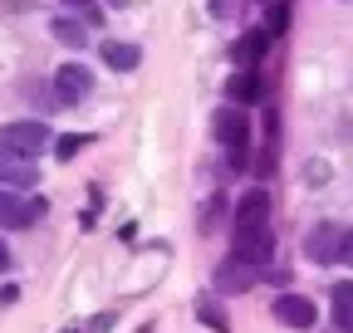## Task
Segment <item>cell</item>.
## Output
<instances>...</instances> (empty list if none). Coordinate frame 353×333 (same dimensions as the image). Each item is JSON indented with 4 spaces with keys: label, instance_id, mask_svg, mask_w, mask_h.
<instances>
[{
    "label": "cell",
    "instance_id": "obj_1",
    "mask_svg": "<svg viewBox=\"0 0 353 333\" xmlns=\"http://www.w3.org/2000/svg\"><path fill=\"white\" fill-rule=\"evenodd\" d=\"M0 147L15 152V157H34V152L50 147V133H44L39 122L20 118V122H6V128H0Z\"/></svg>",
    "mask_w": 353,
    "mask_h": 333
},
{
    "label": "cell",
    "instance_id": "obj_8",
    "mask_svg": "<svg viewBox=\"0 0 353 333\" xmlns=\"http://www.w3.org/2000/svg\"><path fill=\"white\" fill-rule=\"evenodd\" d=\"M339 235H343V230H334V226H314V230H309V240H304L309 260H314V265L339 260Z\"/></svg>",
    "mask_w": 353,
    "mask_h": 333
},
{
    "label": "cell",
    "instance_id": "obj_18",
    "mask_svg": "<svg viewBox=\"0 0 353 333\" xmlns=\"http://www.w3.org/2000/svg\"><path fill=\"white\" fill-rule=\"evenodd\" d=\"M83 142H88V138H64V142H54V152H59V157H74Z\"/></svg>",
    "mask_w": 353,
    "mask_h": 333
},
{
    "label": "cell",
    "instance_id": "obj_17",
    "mask_svg": "<svg viewBox=\"0 0 353 333\" xmlns=\"http://www.w3.org/2000/svg\"><path fill=\"white\" fill-rule=\"evenodd\" d=\"M339 260H343V265H353V230H343V235H339Z\"/></svg>",
    "mask_w": 353,
    "mask_h": 333
},
{
    "label": "cell",
    "instance_id": "obj_13",
    "mask_svg": "<svg viewBox=\"0 0 353 333\" xmlns=\"http://www.w3.org/2000/svg\"><path fill=\"white\" fill-rule=\"evenodd\" d=\"M226 94H231V103H255L260 98V83H255V74H231V83H226Z\"/></svg>",
    "mask_w": 353,
    "mask_h": 333
},
{
    "label": "cell",
    "instance_id": "obj_7",
    "mask_svg": "<svg viewBox=\"0 0 353 333\" xmlns=\"http://www.w3.org/2000/svg\"><path fill=\"white\" fill-rule=\"evenodd\" d=\"M211 128H216V142H226L231 152H241V147H245V128H250V122H245V113H236V108H221Z\"/></svg>",
    "mask_w": 353,
    "mask_h": 333
},
{
    "label": "cell",
    "instance_id": "obj_9",
    "mask_svg": "<svg viewBox=\"0 0 353 333\" xmlns=\"http://www.w3.org/2000/svg\"><path fill=\"white\" fill-rule=\"evenodd\" d=\"M329 309H334V328H339V333H353V279H339V284H334Z\"/></svg>",
    "mask_w": 353,
    "mask_h": 333
},
{
    "label": "cell",
    "instance_id": "obj_21",
    "mask_svg": "<svg viewBox=\"0 0 353 333\" xmlns=\"http://www.w3.org/2000/svg\"><path fill=\"white\" fill-rule=\"evenodd\" d=\"M0 270H10V245L0 240Z\"/></svg>",
    "mask_w": 353,
    "mask_h": 333
},
{
    "label": "cell",
    "instance_id": "obj_15",
    "mask_svg": "<svg viewBox=\"0 0 353 333\" xmlns=\"http://www.w3.org/2000/svg\"><path fill=\"white\" fill-rule=\"evenodd\" d=\"M54 39H64V45H83V25L79 20H54Z\"/></svg>",
    "mask_w": 353,
    "mask_h": 333
},
{
    "label": "cell",
    "instance_id": "obj_12",
    "mask_svg": "<svg viewBox=\"0 0 353 333\" xmlns=\"http://www.w3.org/2000/svg\"><path fill=\"white\" fill-rule=\"evenodd\" d=\"M138 50H132V45H123V39H108V45H103V64L108 69H118V74H128V69H138Z\"/></svg>",
    "mask_w": 353,
    "mask_h": 333
},
{
    "label": "cell",
    "instance_id": "obj_3",
    "mask_svg": "<svg viewBox=\"0 0 353 333\" xmlns=\"http://www.w3.org/2000/svg\"><path fill=\"white\" fill-rule=\"evenodd\" d=\"M88 89H94V74H88L83 64H59V69H54V94H59V103H83Z\"/></svg>",
    "mask_w": 353,
    "mask_h": 333
},
{
    "label": "cell",
    "instance_id": "obj_16",
    "mask_svg": "<svg viewBox=\"0 0 353 333\" xmlns=\"http://www.w3.org/2000/svg\"><path fill=\"white\" fill-rule=\"evenodd\" d=\"M201 319H206V328H216V333H226L231 323H226V314H221L211 299H201Z\"/></svg>",
    "mask_w": 353,
    "mask_h": 333
},
{
    "label": "cell",
    "instance_id": "obj_11",
    "mask_svg": "<svg viewBox=\"0 0 353 333\" xmlns=\"http://www.w3.org/2000/svg\"><path fill=\"white\" fill-rule=\"evenodd\" d=\"M250 279H255V265H245V260H236V255L221 260V270H216V284H221V289H245Z\"/></svg>",
    "mask_w": 353,
    "mask_h": 333
},
{
    "label": "cell",
    "instance_id": "obj_6",
    "mask_svg": "<svg viewBox=\"0 0 353 333\" xmlns=\"http://www.w3.org/2000/svg\"><path fill=\"white\" fill-rule=\"evenodd\" d=\"M236 260H245V265H270V230H241L236 235V250H231Z\"/></svg>",
    "mask_w": 353,
    "mask_h": 333
},
{
    "label": "cell",
    "instance_id": "obj_5",
    "mask_svg": "<svg viewBox=\"0 0 353 333\" xmlns=\"http://www.w3.org/2000/svg\"><path fill=\"white\" fill-rule=\"evenodd\" d=\"M270 314L285 323V328H314V304H309L304 294H280L270 304Z\"/></svg>",
    "mask_w": 353,
    "mask_h": 333
},
{
    "label": "cell",
    "instance_id": "obj_20",
    "mask_svg": "<svg viewBox=\"0 0 353 333\" xmlns=\"http://www.w3.org/2000/svg\"><path fill=\"white\" fill-rule=\"evenodd\" d=\"M211 15H231V0H211Z\"/></svg>",
    "mask_w": 353,
    "mask_h": 333
},
{
    "label": "cell",
    "instance_id": "obj_19",
    "mask_svg": "<svg viewBox=\"0 0 353 333\" xmlns=\"http://www.w3.org/2000/svg\"><path fill=\"white\" fill-rule=\"evenodd\" d=\"M64 6H74V10H83L88 20H99V10H94V0H64Z\"/></svg>",
    "mask_w": 353,
    "mask_h": 333
},
{
    "label": "cell",
    "instance_id": "obj_10",
    "mask_svg": "<svg viewBox=\"0 0 353 333\" xmlns=\"http://www.w3.org/2000/svg\"><path fill=\"white\" fill-rule=\"evenodd\" d=\"M34 166H30V157H15V152H0V182H10L15 191L20 186H34Z\"/></svg>",
    "mask_w": 353,
    "mask_h": 333
},
{
    "label": "cell",
    "instance_id": "obj_14",
    "mask_svg": "<svg viewBox=\"0 0 353 333\" xmlns=\"http://www.w3.org/2000/svg\"><path fill=\"white\" fill-rule=\"evenodd\" d=\"M260 50H265V34H260V30H255V34H241V39H236V64H255Z\"/></svg>",
    "mask_w": 353,
    "mask_h": 333
},
{
    "label": "cell",
    "instance_id": "obj_4",
    "mask_svg": "<svg viewBox=\"0 0 353 333\" xmlns=\"http://www.w3.org/2000/svg\"><path fill=\"white\" fill-rule=\"evenodd\" d=\"M241 230H270V196H265V191L241 196V206H236V235Z\"/></svg>",
    "mask_w": 353,
    "mask_h": 333
},
{
    "label": "cell",
    "instance_id": "obj_2",
    "mask_svg": "<svg viewBox=\"0 0 353 333\" xmlns=\"http://www.w3.org/2000/svg\"><path fill=\"white\" fill-rule=\"evenodd\" d=\"M44 216V201L39 196H20V191H0V226L6 230H25Z\"/></svg>",
    "mask_w": 353,
    "mask_h": 333
}]
</instances>
